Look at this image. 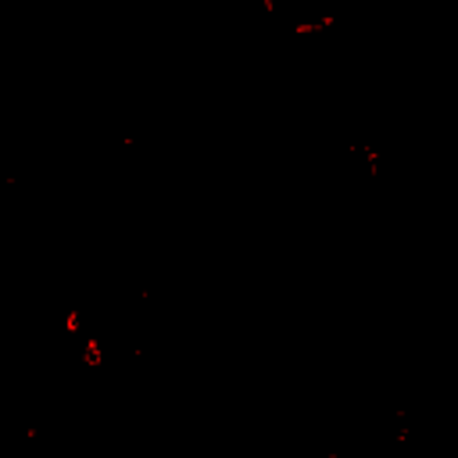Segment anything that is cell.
Returning a JSON list of instances; mask_svg holds the SVG:
<instances>
[{
  "mask_svg": "<svg viewBox=\"0 0 458 458\" xmlns=\"http://www.w3.org/2000/svg\"><path fill=\"white\" fill-rule=\"evenodd\" d=\"M83 365H86V369H104V348H101L97 337L83 341Z\"/></svg>",
  "mask_w": 458,
  "mask_h": 458,
  "instance_id": "6da1fadb",
  "label": "cell"
},
{
  "mask_svg": "<svg viewBox=\"0 0 458 458\" xmlns=\"http://www.w3.org/2000/svg\"><path fill=\"white\" fill-rule=\"evenodd\" d=\"M61 326H65L69 337H83V312H65V319H61Z\"/></svg>",
  "mask_w": 458,
  "mask_h": 458,
  "instance_id": "7a4b0ae2",
  "label": "cell"
},
{
  "mask_svg": "<svg viewBox=\"0 0 458 458\" xmlns=\"http://www.w3.org/2000/svg\"><path fill=\"white\" fill-rule=\"evenodd\" d=\"M326 458H358V455H326Z\"/></svg>",
  "mask_w": 458,
  "mask_h": 458,
  "instance_id": "3957f363",
  "label": "cell"
}]
</instances>
